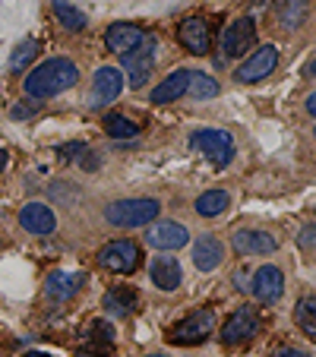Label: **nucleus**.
<instances>
[{
	"instance_id": "obj_1",
	"label": "nucleus",
	"mask_w": 316,
	"mask_h": 357,
	"mask_svg": "<svg viewBox=\"0 0 316 357\" xmlns=\"http://www.w3.org/2000/svg\"><path fill=\"white\" fill-rule=\"evenodd\" d=\"M80 82V67L67 57H51L38 63L32 73H26V95L29 98H54Z\"/></svg>"
},
{
	"instance_id": "obj_2",
	"label": "nucleus",
	"mask_w": 316,
	"mask_h": 357,
	"mask_svg": "<svg viewBox=\"0 0 316 357\" xmlns=\"http://www.w3.org/2000/svg\"><path fill=\"white\" fill-rule=\"evenodd\" d=\"M162 212V202L158 199H114L105 206V218H108L114 228H149V225L158 218Z\"/></svg>"
},
{
	"instance_id": "obj_3",
	"label": "nucleus",
	"mask_w": 316,
	"mask_h": 357,
	"mask_svg": "<svg viewBox=\"0 0 316 357\" xmlns=\"http://www.w3.org/2000/svg\"><path fill=\"white\" fill-rule=\"evenodd\" d=\"M190 146L196 152H202L216 168H228L231 158H234V136L228 130H216V127L193 130L190 133Z\"/></svg>"
},
{
	"instance_id": "obj_4",
	"label": "nucleus",
	"mask_w": 316,
	"mask_h": 357,
	"mask_svg": "<svg viewBox=\"0 0 316 357\" xmlns=\"http://www.w3.org/2000/svg\"><path fill=\"white\" fill-rule=\"evenodd\" d=\"M212 332H216V310H212V307H202V310L187 313L181 323L171 326L168 342L171 344H183V348H193V344L206 342Z\"/></svg>"
},
{
	"instance_id": "obj_5",
	"label": "nucleus",
	"mask_w": 316,
	"mask_h": 357,
	"mask_svg": "<svg viewBox=\"0 0 316 357\" xmlns=\"http://www.w3.org/2000/svg\"><path fill=\"white\" fill-rule=\"evenodd\" d=\"M140 243L130 241V237H121V241H111L98 250V263L101 269L114 272V275H130V272L140 269Z\"/></svg>"
},
{
	"instance_id": "obj_6",
	"label": "nucleus",
	"mask_w": 316,
	"mask_h": 357,
	"mask_svg": "<svg viewBox=\"0 0 316 357\" xmlns=\"http://www.w3.org/2000/svg\"><path fill=\"white\" fill-rule=\"evenodd\" d=\"M155 35H146V41H142L136 51H130V54L121 57L123 70H127V79L133 89H142L149 82V76H152V67H155Z\"/></svg>"
},
{
	"instance_id": "obj_7",
	"label": "nucleus",
	"mask_w": 316,
	"mask_h": 357,
	"mask_svg": "<svg viewBox=\"0 0 316 357\" xmlns=\"http://www.w3.org/2000/svg\"><path fill=\"white\" fill-rule=\"evenodd\" d=\"M259 332V317H256L253 307H237L222 326V344L234 348V344H247L256 338Z\"/></svg>"
},
{
	"instance_id": "obj_8",
	"label": "nucleus",
	"mask_w": 316,
	"mask_h": 357,
	"mask_svg": "<svg viewBox=\"0 0 316 357\" xmlns=\"http://www.w3.org/2000/svg\"><path fill=\"white\" fill-rule=\"evenodd\" d=\"M123 92V73L117 67H101L92 76V89H89V108H105L111 101H117Z\"/></svg>"
},
{
	"instance_id": "obj_9",
	"label": "nucleus",
	"mask_w": 316,
	"mask_h": 357,
	"mask_svg": "<svg viewBox=\"0 0 316 357\" xmlns=\"http://www.w3.org/2000/svg\"><path fill=\"white\" fill-rule=\"evenodd\" d=\"M276 67H278V47L276 45H262L234 70V79L237 82H259V79H266Z\"/></svg>"
},
{
	"instance_id": "obj_10",
	"label": "nucleus",
	"mask_w": 316,
	"mask_h": 357,
	"mask_svg": "<svg viewBox=\"0 0 316 357\" xmlns=\"http://www.w3.org/2000/svg\"><path fill=\"white\" fill-rule=\"evenodd\" d=\"M231 247H234L237 257H269L278 250V241L269 231H256V228H241L231 237Z\"/></svg>"
},
{
	"instance_id": "obj_11",
	"label": "nucleus",
	"mask_w": 316,
	"mask_h": 357,
	"mask_svg": "<svg viewBox=\"0 0 316 357\" xmlns=\"http://www.w3.org/2000/svg\"><path fill=\"white\" fill-rule=\"evenodd\" d=\"M187 241H190V231H187V225H181V222H152L146 231L149 247L165 250V253L187 247Z\"/></svg>"
},
{
	"instance_id": "obj_12",
	"label": "nucleus",
	"mask_w": 316,
	"mask_h": 357,
	"mask_svg": "<svg viewBox=\"0 0 316 357\" xmlns=\"http://www.w3.org/2000/svg\"><path fill=\"white\" fill-rule=\"evenodd\" d=\"M253 38H256V22L253 16H241L234 20L222 35V51L228 57H243L253 47Z\"/></svg>"
},
{
	"instance_id": "obj_13",
	"label": "nucleus",
	"mask_w": 316,
	"mask_h": 357,
	"mask_svg": "<svg viewBox=\"0 0 316 357\" xmlns=\"http://www.w3.org/2000/svg\"><path fill=\"white\" fill-rule=\"evenodd\" d=\"M253 297L259 303H278L282 301V294H285V275H282V269L278 266H272V263H266V266H259V269L253 272Z\"/></svg>"
},
{
	"instance_id": "obj_14",
	"label": "nucleus",
	"mask_w": 316,
	"mask_h": 357,
	"mask_svg": "<svg viewBox=\"0 0 316 357\" xmlns=\"http://www.w3.org/2000/svg\"><path fill=\"white\" fill-rule=\"evenodd\" d=\"M177 41H181L190 54H196V57L209 54V47H212V32H209V22L202 20V16H187V20L177 26Z\"/></svg>"
},
{
	"instance_id": "obj_15",
	"label": "nucleus",
	"mask_w": 316,
	"mask_h": 357,
	"mask_svg": "<svg viewBox=\"0 0 316 357\" xmlns=\"http://www.w3.org/2000/svg\"><path fill=\"white\" fill-rule=\"evenodd\" d=\"M146 29H140V26H133V22H114V26L105 32V47H108L111 54H117V57H123V54H130V51H136V47L146 41Z\"/></svg>"
},
{
	"instance_id": "obj_16",
	"label": "nucleus",
	"mask_w": 316,
	"mask_h": 357,
	"mask_svg": "<svg viewBox=\"0 0 316 357\" xmlns=\"http://www.w3.org/2000/svg\"><path fill=\"white\" fill-rule=\"evenodd\" d=\"M20 225L29 231V234H54L57 231V215L51 206H45V202H26L20 209Z\"/></svg>"
},
{
	"instance_id": "obj_17",
	"label": "nucleus",
	"mask_w": 316,
	"mask_h": 357,
	"mask_svg": "<svg viewBox=\"0 0 316 357\" xmlns=\"http://www.w3.org/2000/svg\"><path fill=\"white\" fill-rule=\"evenodd\" d=\"M149 278L158 291H177L183 282V269L174 257H155L149 266Z\"/></svg>"
},
{
	"instance_id": "obj_18",
	"label": "nucleus",
	"mask_w": 316,
	"mask_h": 357,
	"mask_svg": "<svg viewBox=\"0 0 316 357\" xmlns=\"http://www.w3.org/2000/svg\"><path fill=\"white\" fill-rule=\"evenodd\" d=\"M190 76H193V70H174V73H168L158 86L152 89V105H171V101H177L181 95H187L190 89Z\"/></svg>"
},
{
	"instance_id": "obj_19",
	"label": "nucleus",
	"mask_w": 316,
	"mask_h": 357,
	"mask_svg": "<svg viewBox=\"0 0 316 357\" xmlns=\"http://www.w3.org/2000/svg\"><path fill=\"white\" fill-rule=\"evenodd\" d=\"M222 259H225V243L218 241V237L202 234L200 241L193 243V266H196L200 272L218 269V266H222Z\"/></svg>"
},
{
	"instance_id": "obj_20",
	"label": "nucleus",
	"mask_w": 316,
	"mask_h": 357,
	"mask_svg": "<svg viewBox=\"0 0 316 357\" xmlns=\"http://www.w3.org/2000/svg\"><path fill=\"white\" fill-rule=\"evenodd\" d=\"M82 282H86V275H82V272L57 269V272H51V275L45 278V294L51 297V301H70V297L82 288Z\"/></svg>"
},
{
	"instance_id": "obj_21",
	"label": "nucleus",
	"mask_w": 316,
	"mask_h": 357,
	"mask_svg": "<svg viewBox=\"0 0 316 357\" xmlns=\"http://www.w3.org/2000/svg\"><path fill=\"white\" fill-rule=\"evenodd\" d=\"M136 303H140V294L133 288H127V284H117V288H111L105 294V310L111 317H130L136 310Z\"/></svg>"
},
{
	"instance_id": "obj_22",
	"label": "nucleus",
	"mask_w": 316,
	"mask_h": 357,
	"mask_svg": "<svg viewBox=\"0 0 316 357\" xmlns=\"http://www.w3.org/2000/svg\"><path fill=\"white\" fill-rule=\"evenodd\" d=\"M228 206H231V196L225 193V190H206V193L196 196V202H193V209L200 218H216V215H222Z\"/></svg>"
},
{
	"instance_id": "obj_23",
	"label": "nucleus",
	"mask_w": 316,
	"mask_h": 357,
	"mask_svg": "<svg viewBox=\"0 0 316 357\" xmlns=\"http://www.w3.org/2000/svg\"><path fill=\"white\" fill-rule=\"evenodd\" d=\"M86 338L92 344H86V354H111L114 351V329H111V323H92L89 326V332H86Z\"/></svg>"
},
{
	"instance_id": "obj_24",
	"label": "nucleus",
	"mask_w": 316,
	"mask_h": 357,
	"mask_svg": "<svg viewBox=\"0 0 316 357\" xmlns=\"http://www.w3.org/2000/svg\"><path fill=\"white\" fill-rule=\"evenodd\" d=\"M51 10H54L57 22H61L67 32H82L89 26V16L82 10H76L70 0H51Z\"/></svg>"
},
{
	"instance_id": "obj_25",
	"label": "nucleus",
	"mask_w": 316,
	"mask_h": 357,
	"mask_svg": "<svg viewBox=\"0 0 316 357\" xmlns=\"http://www.w3.org/2000/svg\"><path fill=\"white\" fill-rule=\"evenodd\" d=\"M278 22H282V29H288V32H294V29L303 26V20H307V0H278Z\"/></svg>"
},
{
	"instance_id": "obj_26",
	"label": "nucleus",
	"mask_w": 316,
	"mask_h": 357,
	"mask_svg": "<svg viewBox=\"0 0 316 357\" xmlns=\"http://www.w3.org/2000/svg\"><path fill=\"white\" fill-rule=\"evenodd\" d=\"M294 323L303 329V335L310 338V342H316V294H307L297 301L294 307Z\"/></svg>"
},
{
	"instance_id": "obj_27",
	"label": "nucleus",
	"mask_w": 316,
	"mask_h": 357,
	"mask_svg": "<svg viewBox=\"0 0 316 357\" xmlns=\"http://www.w3.org/2000/svg\"><path fill=\"white\" fill-rule=\"evenodd\" d=\"M218 92H222V86H218V79H212L209 73H196L190 76V89L187 95H193L196 101H209V98H218Z\"/></svg>"
},
{
	"instance_id": "obj_28",
	"label": "nucleus",
	"mask_w": 316,
	"mask_h": 357,
	"mask_svg": "<svg viewBox=\"0 0 316 357\" xmlns=\"http://www.w3.org/2000/svg\"><path fill=\"white\" fill-rule=\"evenodd\" d=\"M105 130H108L111 139H136V136H140V127H136L130 117H123V114H108L105 117Z\"/></svg>"
},
{
	"instance_id": "obj_29",
	"label": "nucleus",
	"mask_w": 316,
	"mask_h": 357,
	"mask_svg": "<svg viewBox=\"0 0 316 357\" xmlns=\"http://www.w3.org/2000/svg\"><path fill=\"white\" fill-rule=\"evenodd\" d=\"M35 54H38V41H35V38L20 41V45H16V51H13V57H10V73H22V70L35 61Z\"/></svg>"
},
{
	"instance_id": "obj_30",
	"label": "nucleus",
	"mask_w": 316,
	"mask_h": 357,
	"mask_svg": "<svg viewBox=\"0 0 316 357\" xmlns=\"http://www.w3.org/2000/svg\"><path fill=\"white\" fill-rule=\"evenodd\" d=\"M35 111H38V105H32V101H20V105L10 108V117H13V121H29V117H35Z\"/></svg>"
},
{
	"instance_id": "obj_31",
	"label": "nucleus",
	"mask_w": 316,
	"mask_h": 357,
	"mask_svg": "<svg viewBox=\"0 0 316 357\" xmlns=\"http://www.w3.org/2000/svg\"><path fill=\"white\" fill-rule=\"evenodd\" d=\"M57 152H61L63 162H73V158H82V152H89V146L86 142H70V146H61Z\"/></svg>"
},
{
	"instance_id": "obj_32",
	"label": "nucleus",
	"mask_w": 316,
	"mask_h": 357,
	"mask_svg": "<svg viewBox=\"0 0 316 357\" xmlns=\"http://www.w3.org/2000/svg\"><path fill=\"white\" fill-rule=\"evenodd\" d=\"M250 278H253V275H250L247 269H237L234 272V288L237 291H250V288H253V284H250Z\"/></svg>"
},
{
	"instance_id": "obj_33",
	"label": "nucleus",
	"mask_w": 316,
	"mask_h": 357,
	"mask_svg": "<svg viewBox=\"0 0 316 357\" xmlns=\"http://www.w3.org/2000/svg\"><path fill=\"white\" fill-rule=\"evenodd\" d=\"M272 357H310L307 351H297V348H278Z\"/></svg>"
},
{
	"instance_id": "obj_34",
	"label": "nucleus",
	"mask_w": 316,
	"mask_h": 357,
	"mask_svg": "<svg viewBox=\"0 0 316 357\" xmlns=\"http://www.w3.org/2000/svg\"><path fill=\"white\" fill-rule=\"evenodd\" d=\"M307 114H310V117H313V121H316V89H313V92L307 95Z\"/></svg>"
},
{
	"instance_id": "obj_35",
	"label": "nucleus",
	"mask_w": 316,
	"mask_h": 357,
	"mask_svg": "<svg viewBox=\"0 0 316 357\" xmlns=\"http://www.w3.org/2000/svg\"><path fill=\"white\" fill-rule=\"evenodd\" d=\"M7 162H10V152H7V149H0V171L7 168Z\"/></svg>"
},
{
	"instance_id": "obj_36",
	"label": "nucleus",
	"mask_w": 316,
	"mask_h": 357,
	"mask_svg": "<svg viewBox=\"0 0 316 357\" xmlns=\"http://www.w3.org/2000/svg\"><path fill=\"white\" fill-rule=\"evenodd\" d=\"M26 357H51V354H41V351H29Z\"/></svg>"
},
{
	"instance_id": "obj_37",
	"label": "nucleus",
	"mask_w": 316,
	"mask_h": 357,
	"mask_svg": "<svg viewBox=\"0 0 316 357\" xmlns=\"http://www.w3.org/2000/svg\"><path fill=\"white\" fill-rule=\"evenodd\" d=\"M307 73H310V76H316V63H310V67H307Z\"/></svg>"
},
{
	"instance_id": "obj_38",
	"label": "nucleus",
	"mask_w": 316,
	"mask_h": 357,
	"mask_svg": "<svg viewBox=\"0 0 316 357\" xmlns=\"http://www.w3.org/2000/svg\"><path fill=\"white\" fill-rule=\"evenodd\" d=\"M146 357H168V354H146Z\"/></svg>"
}]
</instances>
